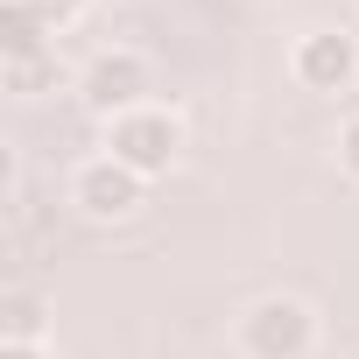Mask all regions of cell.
I'll list each match as a JSON object with an SVG mask.
<instances>
[{"label":"cell","mask_w":359,"mask_h":359,"mask_svg":"<svg viewBox=\"0 0 359 359\" xmlns=\"http://www.w3.org/2000/svg\"><path fill=\"white\" fill-rule=\"evenodd\" d=\"M141 85H148L141 57H99V64L85 71V99H92L99 113H113V106H134V99H141Z\"/></svg>","instance_id":"obj_4"},{"label":"cell","mask_w":359,"mask_h":359,"mask_svg":"<svg viewBox=\"0 0 359 359\" xmlns=\"http://www.w3.org/2000/svg\"><path fill=\"white\" fill-rule=\"evenodd\" d=\"M296 71H303V85L338 92V85L352 78V43H345V36H310V43L296 50Z\"/></svg>","instance_id":"obj_5"},{"label":"cell","mask_w":359,"mask_h":359,"mask_svg":"<svg viewBox=\"0 0 359 359\" xmlns=\"http://www.w3.org/2000/svg\"><path fill=\"white\" fill-rule=\"evenodd\" d=\"M345 162H352V169H359V120H352V127H345Z\"/></svg>","instance_id":"obj_8"},{"label":"cell","mask_w":359,"mask_h":359,"mask_svg":"<svg viewBox=\"0 0 359 359\" xmlns=\"http://www.w3.org/2000/svg\"><path fill=\"white\" fill-rule=\"evenodd\" d=\"M8 359H36V352H29V345H8Z\"/></svg>","instance_id":"obj_9"},{"label":"cell","mask_w":359,"mask_h":359,"mask_svg":"<svg viewBox=\"0 0 359 359\" xmlns=\"http://www.w3.org/2000/svg\"><path fill=\"white\" fill-rule=\"evenodd\" d=\"M303 345H310V317L296 303H261L247 317V352L254 359H303Z\"/></svg>","instance_id":"obj_2"},{"label":"cell","mask_w":359,"mask_h":359,"mask_svg":"<svg viewBox=\"0 0 359 359\" xmlns=\"http://www.w3.org/2000/svg\"><path fill=\"white\" fill-rule=\"evenodd\" d=\"M134 198H141V176L127 169V162H92V169H78V205L92 212V219H120V212H134Z\"/></svg>","instance_id":"obj_3"},{"label":"cell","mask_w":359,"mask_h":359,"mask_svg":"<svg viewBox=\"0 0 359 359\" xmlns=\"http://www.w3.org/2000/svg\"><path fill=\"white\" fill-rule=\"evenodd\" d=\"M36 317H43V310H36L29 296H15V303H8V331H15V345H29V331H36Z\"/></svg>","instance_id":"obj_7"},{"label":"cell","mask_w":359,"mask_h":359,"mask_svg":"<svg viewBox=\"0 0 359 359\" xmlns=\"http://www.w3.org/2000/svg\"><path fill=\"white\" fill-rule=\"evenodd\" d=\"M169 155H176V120H162V113H127V120L113 127V162H127L134 176L169 169Z\"/></svg>","instance_id":"obj_1"},{"label":"cell","mask_w":359,"mask_h":359,"mask_svg":"<svg viewBox=\"0 0 359 359\" xmlns=\"http://www.w3.org/2000/svg\"><path fill=\"white\" fill-rule=\"evenodd\" d=\"M15 15L43 29V22H71V15H78V0H15Z\"/></svg>","instance_id":"obj_6"}]
</instances>
